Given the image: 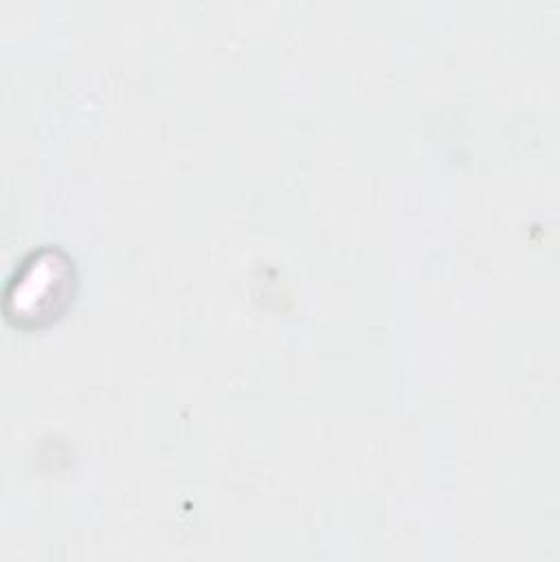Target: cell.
Wrapping results in <instances>:
<instances>
[{
    "label": "cell",
    "mask_w": 560,
    "mask_h": 562,
    "mask_svg": "<svg viewBox=\"0 0 560 562\" xmlns=\"http://www.w3.org/2000/svg\"><path fill=\"white\" fill-rule=\"evenodd\" d=\"M77 283L72 259L57 246L29 252L2 294L4 316L20 327L55 321L72 299Z\"/></svg>",
    "instance_id": "obj_1"
}]
</instances>
